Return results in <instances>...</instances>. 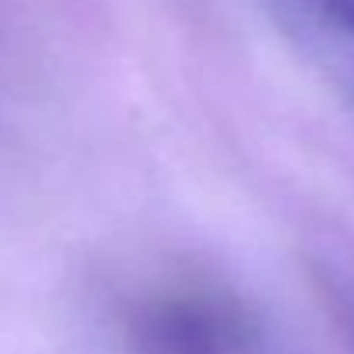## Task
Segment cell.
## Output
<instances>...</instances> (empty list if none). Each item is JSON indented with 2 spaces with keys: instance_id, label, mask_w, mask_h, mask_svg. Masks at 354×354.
I'll list each match as a JSON object with an SVG mask.
<instances>
[{
  "instance_id": "2",
  "label": "cell",
  "mask_w": 354,
  "mask_h": 354,
  "mask_svg": "<svg viewBox=\"0 0 354 354\" xmlns=\"http://www.w3.org/2000/svg\"><path fill=\"white\" fill-rule=\"evenodd\" d=\"M310 10L334 31H341L344 38H354V0H306Z\"/></svg>"
},
{
  "instance_id": "1",
  "label": "cell",
  "mask_w": 354,
  "mask_h": 354,
  "mask_svg": "<svg viewBox=\"0 0 354 354\" xmlns=\"http://www.w3.org/2000/svg\"><path fill=\"white\" fill-rule=\"evenodd\" d=\"M131 354H261L251 306L217 286L183 282L148 292L127 320Z\"/></svg>"
}]
</instances>
